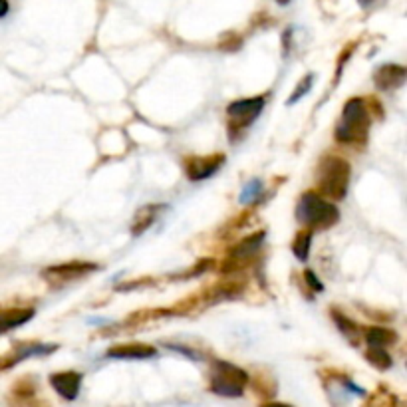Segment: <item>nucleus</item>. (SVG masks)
<instances>
[{
  "label": "nucleus",
  "instance_id": "nucleus-7",
  "mask_svg": "<svg viewBox=\"0 0 407 407\" xmlns=\"http://www.w3.org/2000/svg\"><path fill=\"white\" fill-rule=\"evenodd\" d=\"M96 264H87V262H72V264H60V266H52L48 271H44V278L52 282H68L74 278L84 276L86 272L96 271Z\"/></svg>",
  "mask_w": 407,
  "mask_h": 407
},
{
  "label": "nucleus",
  "instance_id": "nucleus-9",
  "mask_svg": "<svg viewBox=\"0 0 407 407\" xmlns=\"http://www.w3.org/2000/svg\"><path fill=\"white\" fill-rule=\"evenodd\" d=\"M407 80V70L403 66H398V64H386L376 72L374 76V82L379 89L388 92V89H396V87H401L406 84Z\"/></svg>",
  "mask_w": 407,
  "mask_h": 407
},
{
  "label": "nucleus",
  "instance_id": "nucleus-11",
  "mask_svg": "<svg viewBox=\"0 0 407 407\" xmlns=\"http://www.w3.org/2000/svg\"><path fill=\"white\" fill-rule=\"evenodd\" d=\"M32 310H10V312H0V334L6 332L10 328H16L22 326L24 322H28L32 318Z\"/></svg>",
  "mask_w": 407,
  "mask_h": 407
},
{
  "label": "nucleus",
  "instance_id": "nucleus-3",
  "mask_svg": "<svg viewBox=\"0 0 407 407\" xmlns=\"http://www.w3.org/2000/svg\"><path fill=\"white\" fill-rule=\"evenodd\" d=\"M296 217L304 224H310L314 229L332 227L340 219V211L336 205L328 203L316 193H304L296 207Z\"/></svg>",
  "mask_w": 407,
  "mask_h": 407
},
{
  "label": "nucleus",
  "instance_id": "nucleus-19",
  "mask_svg": "<svg viewBox=\"0 0 407 407\" xmlns=\"http://www.w3.org/2000/svg\"><path fill=\"white\" fill-rule=\"evenodd\" d=\"M334 320L338 322V326L342 328V332H344L346 336H349V338H352V334H358L359 332L358 326H356L354 322H349L348 318H342L338 314H334Z\"/></svg>",
  "mask_w": 407,
  "mask_h": 407
},
{
  "label": "nucleus",
  "instance_id": "nucleus-24",
  "mask_svg": "<svg viewBox=\"0 0 407 407\" xmlns=\"http://www.w3.org/2000/svg\"><path fill=\"white\" fill-rule=\"evenodd\" d=\"M276 2H278V4H282V6H284V4H288L291 0H276Z\"/></svg>",
  "mask_w": 407,
  "mask_h": 407
},
{
  "label": "nucleus",
  "instance_id": "nucleus-12",
  "mask_svg": "<svg viewBox=\"0 0 407 407\" xmlns=\"http://www.w3.org/2000/svg\"><path fill=\"white\" fill-rule=\"evenodd\" d=\"M396 338L398 336L388 328H369L366 332V342L369 348H386L389 344H394Z\"/></svg>",
  "mask_w": 407,
  "mask_h": 407
},
{
  "label": "nucleus",
  "instance_id": "nucleus-6",
  "mask_svg": "<svg viewBox=\"0 0 407 407\" xmlns=\"http://www.w3.org/2000/svg\"><path fill=\"white\" fill-rule=\"evenodd\" d=\"M50 386L54 388V391L58 394L60 398H64L66 401H74L78 398L80 388H82V374L80 371H58L50 376Z\"/></svg>",
  "mask_w": 407,
  "mask_h": 407
},
{
  "label": "nucleus",
  "instance_id": "nucleus-21",
  "mask_svg": "<svg viewBox=\"0 0 407 407\" xmlns=\"http://www.w3.org/2000/svg\"><path fill=\"white\" fill-rule=\"evenodd\" d=\"M9 0H0V18L9 14Z\"/></svg>",
  "mask_w": 407,
  "mask_h": 407
},
{
  "label": "nucleus",
  "instance_id": "nucleus-8",
  "mask_svg": "<svg viewBox=\"0 0 407 407\" xmlns=\"http://www.w3.org/2000/svg\"><path fill=\"white\" fill-rule=\"evenodd\" d=\"M224 163L223 156H213V157H195V159H189L187 161V175L191 181H203V179H209L211 175H215L219 171V167Z\"/></svg>",
  "mask_w": 407,
  "mask_h": 407
},
{
  "label": "nucleus",
  "instance_id": "nucleus-18",
  "mask_svg": "<svg viewBox=\"0 0 407 407\" xmlns=\"http://www.w3.org/2000/svg\"><path fill=\"white\" fill-rule=\"evenodd\" d=\"M262 191V183L259 179H252L251 183H246V187L243 189V193H241V203H251L254 201Z\"/></svg>",
  "mask_w": 407,
  "mask_h": 407
},
{
  "label": "nucleus",
  "instance_id": "nucleus-4",
  "mask_svg": "<svg viewBox=\"0 0 407 407\" xmlns=\"http://www.w3.org/2000/svg\"><path fill=\"white\" fill-rule=\"evenodd\" d=\"M368 127L369 117L366 104L362 99H358V97H354V99H349L348 104L344 106L342 119H340L338 127H336V137H338V141H346V143L359 141V139L366 137Z\"/></svg>",
  "mask_w": 407,
  "mask_h": 407
},
{
  "label": "nucleus",
  "instance_id": "nucleus-23",
  "mask_svg": "<svg viewBox=\"0 0 407 407\" xmlns=\"http://www.w3.org/2000/svg\"><path fill=\"white\" fill-rule=\"evenodd\" d=\"M371 2H376V0H359V4H362V6H369Z\"/></svg>",
  "mask_w": 407,
  "mask_h": 407
},
{
  "label": "nucleus",
  "instance_id": "nucleus-20",
  "mask_svg": "<svg viewBox=\"0 0 407 407\" xmlns=\"http://www.w3.org/2000/svg\"><path fill=\"white\" fill-rule=\"evenodd\" d=\"M306 281H308V284H310V286H314V288H316L318 292L324 291V286H322L320 281L316 278V274H314L312 271H306Z\"/></svg>",
  "mask_w": 407,
  "mask_h": 407
},
{
  "label": "nucleus",
  "instance_id": "nucleus-1",
  "mask_svg": "<svg viewBox=\"0 0 407 407\" xmlns=\"http://www.w3.org/2000/svg\"><path fill=\"white\" fill-rule=\"evenodd\" d=\"M349 165L340 157H324L318 167V187L324 197L332 201H342L348 193Z\"/></svg>",
  "mask_w": 407,
  "mask_h": 407
},
{
  "label": "nucleus",
  "instance_id": "nucleus-10",
  "mask_svg": "<svg viewBox=\"0 0 407 407\" xmlns=\"http://www.w3.org/2000/svg\"><path fill=\"white\" fill-rule=\"evenodd\" d=\"M157 349L147 344H121L107 349V358L116 359H147L153 358Z\"/></svg>",
  "mask_w": 407,
  "mask_h": 407
},
{
  "label": "nucleus",
  "instance_id": "nucleus-13",
  "mask_svg": "<svg viewBox=\"0 0 407 407\" xmlns=\"http://www.w3.org/2000/svg\"><path fill=\"white\" fill-rule=\"evenodd\" d=\"M163 205H149V207H143L139 213L136 215V227H134V234H141L146 229H149V224L156 221V217L159 211H163Z\"/></svg>",
  "mask_w": 407,
  "mask_h": 407
},
{
  "label": "nucleus",
  "instance_id": "nucleus-15",
  "mask_svg": "<svg viewBox=\"0 0 407 407\" xmlns=\"http://www.w3.org/2000/svg\"><path fill=\"white\" fill-rule=\"evenodd\" d=\"M366 359H368L374 368L381 369V371H384V369H389L391 368V364H394V362H391V356L386 352V348H368Z\"/></svg>",
  "mask_w": 407,
  "mask_h": 407
},
{
  "label": "nucleus",
  "instance_id": "nucleus-22",
  "mask_svg": "<svg viewBox=\"0 0 407 407\" xmlns=\"http://www.w3.org/2000/svg\"><path fill=\"white\" fill-rule=\"evenodd\" d=\"M261 407H292L288 403H282V401H266V403H262Z\"/></svg>",
  "mask_w": 407,
  "mask_h": 407
},
{
  "label": "nucleus",
  "instance_id": "nucleus-25",
  "mask_svg": "<svg viewBox=\"0 0 407 407\" xmlns=\"http://www.w3.org/2000/svg\"><path fill=\"white\" fill-rule=\"evenodd\" d=\"M2 368H6V366H4V364H0V369H2Z\"/></svg>",
  "mask_w": 407,
  "mask_h": 407
},
{
  "label": "nucleus",
  "instance_id": "nucleus-14",
  "mask_svg": "<svg viewBox=\"0 0 407 407\" xmlns=\"http://www.w3.org/2000/svg\"><path fill=\"white\" fill-rule=\"evenodd\" d=\"M264 241V233H259L251 237V239H246L243 243L239 244L237 249L233 251L234 259H246V256H251L256 251H261V244Z\"/></svg>",
  "mask_w": 407,
  "mask_h": 407
},
{
  "label": "nucleus",
  "instance_id": "nucleus-2",
  "mask_svg": "<svg viewBox=\"0 0 407 407\" xmlns=\"http://www.w3.org/2000/svg\"><path fill=\"white\" fill-rule=\"evenodd\" d=\"M249 384V374L234 364L217 359L211 369V391L221 398H241Z\"/></svg>",
  "mask_w": 407,
  "mask_h": 407
},
{
  "label": "nucleus",
  "instance_id": "nucleus-16",
  "mask_svg": "<svg viewBox=\"0 0 407 407\" xmlns=\"http://www.w3.org/2000/svg\"><path fill=\"white\" fill-rule=\"evenodd\" d=\"M310 243H312V234L310 233H300L296 237V241L292 244V251H294V256L298 261H306L308 259V251H310Z\"/></svg>",
  "mask_w": 407,
  "mask_h": 407
},
{
  "label": "nucleus",
  "instance_id": "nucleus-5",
  "mask_svg": "<svg viewBox=\"0 0 407 407\" xmlns=\"http://www.w3.org/2000/svg\"><path fill=\"white\" fill-rule=\"evenodd\" d=\"M262 109H264V97H249V99H239V102L229 104L227 114L234 126L246 127L261 116Z\"/></svg>",
  "mask_w": 407,
  "mask_h": 407
},
{
  "label": "nucleus",
  "instance_id": "nucleus-17",
  "mask_svg": "<svg viewBox=\"0 0 407 407\" xmlns=\"http://www.w3.org/2000/svg\"><path fill=\"white\" fill-rule=\"evenodd\" d=\"M312 84H314V76H312V74H308L306 78L302 80L300 86L294 89V94H292V96L288 97V102H286V104H288V106H292V104L300 102L302 97H304V96H306V94H308V92H310Z\"/></svg>",
  "mask_w": 407,
  "mask_h": 407
}]
</instances>
